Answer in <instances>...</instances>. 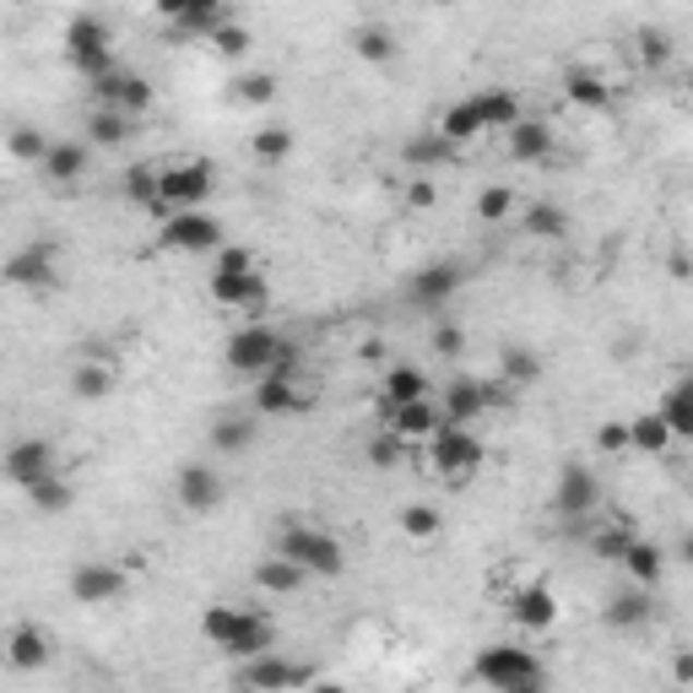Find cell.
<instances>
[{"label":"cell","mask_w":693,"mask_h":693,"mask_svg":"<svg viewBox=\"0 0 693 693\" xmlns=\"http://www.w3.org/2000/svg\"><path fill=\"white\" fill-rule=\"evenodd\" d=\"M510 212H515V190L493 184V190H482V195H477V217H482V223H504Z\"/></svg>","instance_id":"cell-48"},{"label":"cell","mask_w":693,"mask_h":693,"mask_svg":"<svg viewBox=\"0 0 693 693\" xmlns=\"http://www.w3.org/2000/svg\"><path fill=\"white\" fill-rule=\"evenodd\" d=\"M120 590H126V569H115V563H76V574H71V596L87 607H104Z\"/></svg>","instance_id":"cell-15"},{"label":"cell","mask_w":693,"mask_h":693,"mask_svg":"<svg viewBox=\"0 0 693 693\" xmlns=\"http://www.w3.org/2000/svg\"><path fill=\"white\" fill-rule=\"evenodd\" d=\"M38 168H44V179L71 184V179H82V174H87V146H76V141H55V146H49V157H44Z\"/></svg>","instance_id":"cell-28"},{"label":"cell","mask_w":693,"mask_h":693,"mask_svg":"<svg viewBox=\"0 0 693 693\" xmlns=\"http://www.w3.org/2000/svg\"><path fill=\"white\" fill-rule=\"evenodd\" d=\"M433 466H439L444 477H471V471L482 466V439L466 433V428H455V422H444V428L433 433Z\"/></svg>","instance_id":"cell-8"},{"label":"cell","mask_w":693,"mask_h":693,"mask_svg":"<svg viewBox=\"0 0 693 693\" xmlns=\"http://www.w3.org/2000/svg\"><path fill=\"white\" fill-rule=\"evenodd\" d=\"M27 499H33V510H38V515H65V510H71V488H65L60 477H49V482L27 488Z\"/></svg>","instance_id":"cell-45"},{"label":"cell","mask_w":693,"mask_h":693,"mask_svg":"<svg viewBox=\"0 0 693 693\" xmlns=\"http://www.w3.org/2000/svg\"><path fill=\"white\" fill-rule=\"evenodd\" d=\"M596 444H601L607 455L629 450V422H601V428H596Z\"/></svg>","instance_id":"cell-56"},{"label":"cell","mask_w":693,"mask_h":693,"mask_svg":"<svg viewBox=\"0 0 693 693\" xmlns=\"http://www.w3.org/2000/svg\"><path fill=\"white\" fill-rule=\"evenodd\" d=\"M672 678H678L683 689H693V650H678V656H672Z\"/></svg>","instance_id":"cell-58"},{"label":"cell","mask_w":693,"mask_h":693,"mask_svg":"<svg viewBox=\"0 0 693 693\" xmlns=\"http://www.w3.org/2000/svg\"><path fill=\"white\" fill-rule=\"evenodd\" d=\"M303 580H309V574H303L298 563H287V558H266V563H255V585H261V590H272V596H292Z\"/></svg>","instance_id":"cell-35"},{"label":"cell","mask_w":693,"mask_h":693,"mask_svg":"<svg viewBox=\"0 0 693 693\" xmlns=\"http://www.w3.org/2000/svg\"><path fill=\"white\" fill-rule=\"evenodd\" d=\"M601 618H607V629L629 634V629H645L656 618V601H650V590H623V596H612L601 607Z\"/></svg>","instance_id":"cell-22"},{"label":"cell","mask_w":693,"mask_h":693,"mask_svg":"<svg viewBox=\"0 0 693 693\" xmlns=\"http://www.w3.org/2000/svg\"><path fill=\"white\" fill-rule=\"evenodd\" d=\"M272 645H277V629H272L261 612H250L244 629H239V640L228 645V656H234V661H261V656H272Z\"/></svg>","instance_id":"cell-27"},{"label":"cell","mask_w":693,"mask_h":693,"mask_svg":"<svg viewBox=\"0 0 693 693\" xmlns=\"http://www.w3.org/2000/svg\"><path fill=\"white\" fill-rule=\"evenodd\" d=\"M596 558H607V563H623L629 548H634V537H629V526H607V531H596Z\"/></svg>","instance_id":"cell-49"},{"label":"cell","mask_w":693,"mask_h":693,"mask_svg":"<svg viewBox=\"0 0 693 693\" xmlns=\"http://www.w3.org/2000/svg\"><path fill=\"white\" fill-rule=\"evenodd\" d=\"M548 152H553V126L548 120H521L510 131V157L515 163H542Z\"/></svg>","instance_id":"cell-25"},{"label":"cell","mask_w":693,"mask_h":693,"mask_svg":"<svg viewBox=\"0 0 693 693\" xmlns=\"http://www.w3.org/2000/svg\"><path fill=\"white\" fill-rule=\"evenodd\" d=\"M461 266L455 261H433V266H422L413 277V298L417 303H450L455 298V287H461Z\"/></svg>","instance_id":"cell-23"},{"label":"cell","mask_w":693,"mask_h":693,"mask_svg":"<svg viewBox=\"0 0 693 693\" xmlns=\"http://www.w3.org/2000/svg\"><path fill=\"white\" fill-rule=\"evenodd\" d=\"M563 98L580 104V109H607V104H612V87H607L596 71H569V76H563Z\"/></svg>","instance_id":"cell-30"},{"label":"cell","mask_w":693,"mask_h":693,"mask_svg":"<svg viewBox=\"0 0 693 693\" xmlns=\"http://www.w3.org/2000/svg\"><path fill=\"white\" fill-rule=\"evenodd\" d=\"M439 428H444V413H433V402H417V407L391 413V433H402V439H433Z\"/></svg>","instance_id":"cell-31"},{"label":"cell","mask_w":693,"mask_h":693,"mask_svg":"<svg viewBox=\"0 0 693 693\" xmlns=\"http://www.w3.org/2000/svg\"><path fill=\"white\" fill-rule=\"evenodd\" d=\"M49 656H55V645H49V634H44L38 623H16V629H11V640H5L11 672H44Z\"/></svg>","instance_id":"cell-17"},{"label":"cell","mask_w":693,"mask_h":693,"mask_svg":"<svg viewBox=\"0 0 693 693\" xmlns=\"http://www.w3.org/2000/svg\"><path fill=\"white\" fill-rule=\"evenodd\" d=\"M174 488H179V504H184V510H195V515L223 504V477H217L212 466H201V461H195V466H184V471L174 477Z\"/></svg>","instance_id":"cell-18"},{"label":"cell","mask_w":693,"mask_h":693,"mask_svg":"<svg viewBox=\"0 0 693 693\" xmlns=\"http://www.w3.org/2000/svg\"><path fill=\"white\" fill-rule=\"evenodd\" d=\"M250 693H292V689H314V667L309 661H282V656H261V661H244V678Z\"/></svg>","instance_id":"cell-7"},{"label":"cell","mask_w":693,"mask_h":693,"mask_svg":"<svg viewBox=\"0 0 693 693\" xmlns=\"http://www.w3.org/2000/svg\"><path fill=\"white\" fill-rule=\"evenodd\" d=\"M433 353L439 358H461L466 353V331L461 325H433Z\"/></svg>","instance_id":"cell-55"},{"label":"cell","mask_w":693,"mask_h":693,"mask_svg":"<svg viewBox=\"0 0 693 693\" xmlns=\"http://www.w3.org/2000/svg\"><path fill=\"white\" fill-rule=\"evenodd\" d=\"M309 693H347V689H342V683H314Z\"/></svg>","instance_id":"cell-59"},{"label":"cell","mask_w":693,"mask_h":693,"mask_svg":"<svg viewBox=\"0 0 693 693\" xmlns=\"http://www.w3.org/2000/svg\"><path fill=\"white\" fill-rule=\"evenodd\" d=\"M255 413H261V417L309 413V396H303V385H298L287 369H272L266 380H255Z\"/></svg>","instance_id":"cell-12"},{"label":"cell","mask_w":693,"mask_h":693,"mask_svg":"<svg viewBox=\"0 0 693 693\" xmlns=\"http://www.w3.org/2000/svg\"><path fill=\"white\" fill-rule=\"evenodd\" d=\"M244 618H250L244 607H234V601H217V607H206V612H201V634H206L217 650H228V645L239 640Z\"/></svg>","instance_id":"cell-26"},{"label":"cell","mask_w":693,"mask_h":693,"mask_svg":"<svg viewBox=\"0 0 693 693\" xmlns=\"http://www.w3.org/2000/svg\"><path fill=\"white\" fill-rule=\"evenodd\" d=\"M477 683H488L493 693H548V672L521 645H488L477 656Z\"/></svg>","instance_id":"cell-1"},{"label":"cell","mask_w":693,"mask_h":693,"mask_svg":"<svg viewBox=\"0 0 693 693\" xmlns=\"http://www.w3.org/2000/svg\"><path fill=\"white\" fill-rule=\"evenodd\" d=\"M402 455H407V439H402V433H391V428H380V433L369 439V466H380V471H391V466H402Z\"/></svg>","instance_id":"cell-44"},{"label":"cell","mask_w":693,"mask_h":693,"mask_svg":"<svg viewBox=\"0 0 693 693\" xmlns=\"http://www.w3.org/2000/svg\"><path fill=\"white\" fill-rule=\"evenodd\" d=\"M5 146H11V157H16V163H44V157H49L44 136H38V131H27V126H16V131L5 136Z\"/></svg>","instance_id":"cell-50"},{"label":"cell","mask_w":693,"mask_h":693,"mask_svg":"<svg viewBox=\"0 0 693 693\" xmlns=\"http://www.w3.org/2000/svg\"><path fill=\"white\" fill-rule=\"evenodd\" d=\"M206 195H212V163L195 157V163H174V168H163L157 201H163L168 212H201Z\"/></svg>","instance_id":"cell-5"},{"label":"cell","mask_w":693,"mask_h":693,"mask_svg":"<svg viewBox=\"0 0 693 693\" xmlns=\"http://www.w3.org/2000/svg\"><path fill=\"white\" fill-rule=\"evenodd\" d=\"M402 531L417 537V542L439 537V510H433V504H407V510H402Z\"/></svg>","instance_id":"cell-46"},{"label":"cell","mask_w":693,"mask_h":693,"mask_svg":"<svg viewBox=\"0 0 693 693\" xmlns=\"http://www.w3.org/2000/svg\"><path fill=\"white\" fill-rule=\"evenodd\" d=\"M65 60L87 76V87L93 82H104V76H115V49H109V22L104 16H71L65 22Z\"/></svg>","instance_id":"cell-4"},{"label":"cell","mask_w":693,"mask_h":693,"mask_svg":"<svg viewBox=\"0 0 693 693\" xmlns=\"http://www.w3.org/2000/svg\"><path fill=\"white\" fill-rule=\"evenodd\" d=\"M510 618H515V629H526V634H548L558 623V596L548 585H521V590L510 596Z\"/></svg>","instance_id":"cell-14"},{"label":"cell","mask_w":693,"mask_h":693,"mask_svg":"<svg viewBox=\"0 0 693 693\" xmlns=\"http://www.w3.org/2000/svg\"><path fill=\"white\" fill-rule=\"evenodd\" d=\"M661 417L672 428V439H693V380H678L661 402Z\"/></svg>","instance_id":"cell-34"},{"label":"cell","mask_w":693,"mask_h":693,"mask_svg":"<svg viewBox=\"0 0 693 693\" xmlns=\"http://www.w3.org/2000/svg\"><path fill=\"white\" fill-rule=\"evenodd\" d=\"M385 396H380V407L385 417L402 413V407H417V402H428V374L413 369V363H396V369H385V385H380Z\"/></svg>","instance_id":"cell-19"},{"label":"cell","mask_w":693,"mask_h":693,"mask_svg":"<svg viewBox=\"0 0 693 693\" xmlns=\"http://www.w3.org/2000/svg\"><path fill=\"white\" fill-rule=\"evenodd\" d=\"M255 272V255L244 244H223L217 250V277H250Z\"/></svg>","instance_id":"cell-53"},{"label":"cell","mask_w":693,"mask_h":693,"mask_svg":"<svg viewBox=\"0 0 693 693\" xmlns=\"http://www.w3.org/2000/svg\"><path fill=\"white\" fill-rule=\"evenodd\" d=\"M212 444H217L223 455L250 450V444H255V417H217V422H212Z\"/></svg>","instance_id":"cell-37"},{"label":"cell","mask_w":693,"mask_h":693,"mask_svg":"<svg viewBox=\"0 0 693 693\" xmlns=\"http://www.w3.org/2000/svg\"><path fill=\"white\" fill-rule=\"evenodd\" d=\"M5 477H11L16 488H38V482L60 477V471H55V444H49V439H16V444L5 450Z\"/></svg>","instance_id":"cell-9"},{"label":"cell","mask_w":693,"mask_h":693,"mask_svg":"<svg viewBox=\"0 0 693 693\" xmlns=\"http://www.w3.org/2000/svg\"><path fill=\"white\" fill-rule=\"evenodd\" d=\"M234 87H239L244 104H272V98H277V76H272V71H250V76H239Z\"/></svg>","instance_id":"cell-52"},{"label":"cell","mask_w":693,"mask_h":693,"mask_svg":"<svg viewBox=\"0 0 693 693\" xmlns=\"http://www.w3.org/2000/svg\"><path fill=\"white\" fill-rule=\"evenodd\" d=\"M287 152H292L287 126H266V131H255V157H261V163H282Z\"/></svg>","instance_id":"cell-51"},{"label":"cell","mask_w":693,"mask_h":693,"mask_svg":"<svg viewBox=\"0 0 693 693\" xmlns=\"http://www.w3.org/2000/svg\"><path fill=\"white\" fill-rule=\"evenodd\" d=\"M553 504L563 521H585L596 504H601V482L585 471V466H563L558 471V488H553Z\"/></svg>","instance_id":"cell-11"},{"label":"cell","mask_w":693,"mask_h":693,"mask_svg":"<svg viewBox=\"0 0 693 693\" xmlns=\"http://www.w3.org/2000/svg\"><path fill=\"white\" fill-rule=\"evenodd\" d=\"M542 374V363H537V353H526V347H504V385L510 391H521V385H531Z\"/></svg>","instance_id":"cell-43"},{"label":"cell","mask_w":693,"mask_h":693,"mask_svg":"<svg viewBox=\"0 0 693 693\" xmlns=\"http://www.w3.org/2000/svg\"><path fill=\"white\" fill-rule=\"evenodd\" d=\"M450 152H455V146L439 136V131H422V136H413L407 146H402V157H407L413 168H439V163H444Z\"/></svg>","instance_id":"cell-41"},{"label":"cell","mask_w":693,"mask_h":693,"mask_svg":"<svg viewBox=\"0 0 693 693\" xmlns=\"http://www.w3.org/2000/svg\"><path fill=\"white\" fill-rule=\"evenodd\" d=\"M157 184H163V168H152V163H131L126 168V201L131 206H157Z\"/></svg>","instance_id":"cell-38"},{"label":"cell","mask_w":693,"mask_h":693,"mask_svg":"<svg viewBox=\"0 0 693 693\" xmlns=\"http://www.w3.org/2000/svg\"><path fill=\"white\" fill-rule=\"evenodd\" d=\"M640 60H645L650 71H661V65L672 60V38H667L661 27H640Z\"/></svg>","instance_id":"cell-47"},{"label":"cell","mask_w":693,"mask_h":693,"mask_svg":"<svg viewBox=\"0 0 693 693\" xmlns=\"http://www.w3.org/2000/svg\"><path fill=\"white\" fill-rule=\"evenodd\" d=\"M439 136L450 141V146H466V141L482 136V115H477V104H471V98H466V104H450L444 120H439Z\"/></svg>","instance_id":"cell-32"},{"label":"cell","mask_w":693,"mask_h":693,"mask_svg":"<svg viewBox=\"0 0 693 693\" xmlns=\"http://www.w3.org/2000/svg\"><path fill=\"white\" fill-rule=\"evenodd\" d=\"M163 244L184 250V255H217L223 250V223L206 217V212H174L163 223Z\"/></svg>","instance_id":"cell-6"},{"label":"cell","mask_w":693,"mask_h":693,"mask_svg":"<svg viewBox=\"0 0 693 693\" xmlns=\"http://www.w3.org/2000/svg\"><path fill=\"white\" fill-rule=\"evenodd\" d=\"M5 282L11 287H49L55 282V250L49 244H27V250H16L11 261H5Z\"/></svg>","instance_id":"cell-20"},{"label":"cell","mask_w":693,"mask_h":693,"mask_svg":"<svg viewBox=\"0 0 693 693\" xmlns=\"http://www.w3.org/2000/svg\"><path fill=\"white\" fill-rule=\"evenodd\" d=\"M71 391H76L82 402H104V396L115 391V369H104V363H82V369L71 374Z\"/></svg>","instance_id":"cell-42"},{"label":"cell","mask_w":693,"mask_h":693,"mask_svg":"<svg viewBox=\"0 0 693 693\" xmlns=\"http://www.w3.org/2000/svg\"><path fill=\"white\" fill-rule=\"evenodd\" d=\"M212 298L228 303V309H266L272 287H266L261 272H250V277H217V272H212Z\"/></svg>","instance_id":"cell-21"},{"label":"cell","mask_w":693,"mask_h":693,"mask_svg":"<svg viewBox=\"0 0 693 693\" xmlns=\"http://www.w3.org/2000/svg\"><path fill=\"white\" fill-rule=\"evenodd\" d=\"M471 104H477V115H482V131H515V126L526 120V115H521V98L504 93V87H488V93H477Z\"/></svg>","instance_id":"cell-24"},{"label":"cell","mask_w":693,"mask_h":693,"mask_svg":"<svg viewBox=\"0 0 693 693\" xmlns=\"http://www.w3.org/2000/svg\"><path fill=\"white\" fill-rule=\"evenodd\" d=\"M623 569L634 574V585L650 590V585L661 580V569H667V553H661L656 542H640V537H634V548H629V558H623Z\"/></svg>","instance_id":"cell-36"},{"label":"cell","mask_w":693,"mask_h":693,"mask_svg":"<svg viewBox=\"0 0 693 693\" xmlns=\"http://www.w3.org/2000/svg\"><path fill=\"white\" fill-rule=\"evenodd\" d=\"M163 16H168L174 27L206 33V38H217V33L234 22V11H228L223 0H163Z\"/></svg>","instance_id":"cell-13"},{"label":"cell","mask_w":693,"mask_h":693,"mask_svg":"<svg viewBox=\"0 0 693 693\" xmlns=\"http://www.w3.org/2000/svg\"><path fill=\"white\" fill-rule=\"evenodd\" d=\"M131 136H136V120L131 115H120V109H93L87 115V141L93 146H126Z\"/></svg>","instance_id":"cell-29"},{"label":"cell","mask_w":693,"mask_h":693,"mask_svg":"<svg viewBox=\"0 0 693 693\" xmlns=\"http://www.w3.org/2000/svg\"><path fill=\"white\" fill-rule=\"evenodd\" d=\"M353 49H358L369 65H385V60H396V33H391V27H380V22H369V27H358Z\"/></svg>","instance_id":"cell-39"},{"label":"cell","mask_w":693,"mask_h":693,"mask_svg":"<svg viewBox=\"0 0 693 693\" xmlns=\"http://www.w3.org/2000/svg\"><path fill=\"white\" fill-rule=\"evenodd\" d=\"M212 44H217V55H228V60H244L255 38H250V27H239V22H228V27H223V33H217Z\"/></svg>","instance_id":"cell-54"},{"label":"cell","mask_w":693,"mask_h":693,"mask_svg":"<svg viewBox=\"0 0 693 693\" xmlns=\"http://www.w3.org/2000/svg\"><path fill=\"white\" fill-rule=\"evenodd\" d=\"M678 553H683V563H693V537H683V548H678Z\"/></svg>","instance_id":"cell-60"},{"label":"cell","mask_w":693,"mask_h":693,"mask_svg":"<svg viewBox=\"0 0 693 693\" xmlns=\"http://www.w3.org/2000/svg\"><path fill=\"white\" fill-rule=\"evenodd\" d=\"M444 422H455V428H471L477 417L488 413V380H471V374H461V380H450L444 385Z\"/></svg>","instance_id":"cell-16"},{"label":"cell","mask_w":693,"mask_h":693,"mask_svg":"<svg viewBox=\"0 0 693 693\" xmlns=\"http://www.w3.org/2000/svg\"><path fill=\"white\" fill-rule=\"evenodd\" d=\"M689 93H693V71H689Z\"/></svg>","instance_id":"cell-61"},{"label":"cell","mask_w":693,"mask_h":693,"mask_svg":"<svg viewBox=\"0 0 693 693\" xmlns=\"http://www.w3.org/2000/svg\"><path fill=\"white\" fill-rule=\"evenodd\" d=\"M292 363H298L292 342L277 336L272 325H244V331L228 336V369H234V374H255V380H266L272 369H287V374H292Z\"/></svg>","instance_id":"cell-2"},{"label":"cell","mask_w":693,"mask_h":693,"mask_svg":"<svg viewBox=\"0 0 693 693\" xmlns=\"http://www.w3.org/2000/svg\"><path fill=\"white\" fill-rule=\"evenodd\" d=\"M526 234H537V239H563L569 234V217H563V206L553 201H537V206H526Z\"/></svg>","instance_id":"cell-40"},{"label":"cell","mask_w":693,"mask_h":693,"mask_svg":"<svg viewBox=\"0 0 693 693\" xmlns=\"http://www.w3.org/2000/svg\"><path fill=\"white\" fill-rule=\"evenodd\" d=\"M93 98H98V109H120L136 120L141 109H152V82L141 71H115V76L93 82Z\"/></svg>","instance_id":"cell-10"},{"label":"cell","mask_w":693,"mask_h":693,"mask_svg":"<svg viewBox=\"0 0 693 693\" xmlns=\"http://www.w3.org/2000/svg\"><path fill=\"white\" fill-rule=\"evenodd\" d=\"M277 558L298 563L303 574H325V580L347 569V553H342V542H336L331 531L303 526V521H292V515H287V526L277 531Z\"/></svg>","instance_id":"cell-3"},{"label":"cell","mask_w":693,"mask_h":693,"mask_svg":"<svg viewBox=\"0 0 693 693\" xmlns=\"http://www.w3.org/2000/svg\"><path fill=\"white\" fill-rule=\"evenodd\" d=\"M672 444V428L661 413H640L629 422V450H645V455H661Z\"/></svg>","instance_id":"cell-33"},{"label":"cell","mask_w":693,"mask_h":693,"mask_svg":"<svg viewBox=\"0 0 693 693\" xmlns=\"http://www.w3.org/2000/svg\"><path fill=\"white\" fill-rule=\"evenodd\" d=\"M407 201H413L417 212H422V206H433V201H439V190H433V179H413V190H407Z\"/></svg>","instance_id":"cell-57"}]
</instances>
